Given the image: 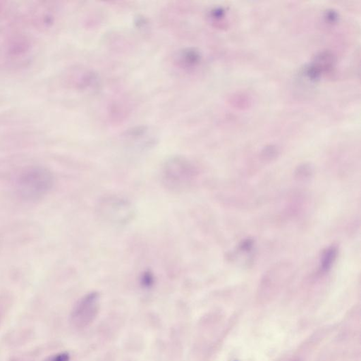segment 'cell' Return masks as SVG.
Segmentation results:
<instances>
[{
    "label": "cell",
    "instance_id": "5bb4252c",
    "mask_svg": "<svg viewBox=\"0 0 361 361\" xmlns=\"http://www.w3.org/2000/svg\"><path fill=\"white\" fill-rule=\"evenodd\" d=\"M327 15H328L327 16H328V18L330 21H334V20L337 18V14L335 12H334V11L331 10L330 12H328Z\"/></svg>",
    "mask_w": 361,
    "mask_h": 361
},
{
    "label": "cell",
    "instance_id": "9a60e30c",
    "mask_svg": "<svg viewBox=\"0 0 361 361\" xmlns=\"http://www.w3.org/2000/svg\"><path fill=\"white\" fill-rule=\"evenodd\" d=\"M9 361H33L29 360V359H26V358L21 357H12L11 358L10 360Z\"/></svg>",
    "mask_w": 361,
    "mask_h": 361
},
{
    "label": "cell",
    "instance_id": "52a82bcc",
    "mask_svg": "<svg viewBox=\"0 0 361 361\" xmlns=\"http://www.w3.org/2000/svg\"><path fill=\"white\" fill-rule=\"evenodd\" d=\"M337 249L335 246H331L323 252L320 261V269L322 271L327 272L331 269L333 263L337 258Z\"/></svg>",
    "mask_w": 361,
    "mask_h": 361
},
{
    "label": "cell",
    "instance_id": "5b68a950",
    "mask_svg": "<svg viewBox=\"0 0 361 361\" xmlns=\"http://www.w3.org/2000/svg\"><path fill=\"white\" fill-rule=\"evenodd\" d=\"M32 48L31 40L25 35H14L8 38L0 47V67L7 63H14L24 57Z\"/></svg>",
    "mask_w": 361,
    "mask_h": 361
},
{
    "label": "cell",
    "instance_id": "7c38bea8",
    "mask_svg": "<svg viewBox=\"0 0 361 361\" xmlns=\"http://www.w3.org/2000/svg\"><path fill=\"white\" fill-rule=\"evenodd\" d=\"M252 246V241H251V240H246V241H244V242L242 243V244L241 245V250L244 251H250L251 249Z\"/></svg>",
    "mask_w": 361,
    "mask_h": 361
},
{
    "label": "cell",
    "instance_id": "2e32d148",
    "mask_svg": "<svg viewBox=\"0 0 361 361\" xmlns=\"http://www.w3.org/2000/svg\"><path fill=\"white\" fill-rule=\"evenodd\" d=\"M4 4H3L2 2H1L0 1V13H1V12H2L3 10H4Z\"/></svg>",
    "mask_w": 361,
    "mask_h": 361
},
{
    "label": "cell",
    "instance_id": "9c48e42d",
    "mask_svg": "<svg viewBox=\"0 0 361 361\" xmlns=\"http://www.w3.org/2000/svg\"><path fill=\"white\" fill-rule=\"evenodd\" d=\"M70 355L67 352H60L55 353L48 356L43 361H69Z\"/></svg>",
    "mask_w": 361,
    "mask_h": 361
},
{
    "label": "cell",
    "instance_id": "3957f363",
    "mask_svg": "<svg viewBox=\"0 0 361 361\" xmlns=\"http://www.w3.org/2000/svg\"><path fill=\"white\" fill-rule=\"evenodd\" d=\"M99 213L111 222L125 224L132 219L134 210L126 200L118 197L104 198L99 204Z\"/></svg>",
    "mask_w": 361,
    "mask_h": 361
},
{
    "label": "cell",
    "instance_id": "8992f818",
    "mask_svg": "<svg viewBox=\"0 0 361 361\" xmlns=\"http://www.w3.org/2000/svg\"><path fill=\"white\" fill-rule=\"evenodd\" d=\"M178 57V63L179 65L182 67L186 68L196 64L200 59L199 53L194 49H190L183 51Z\"/></svg>",
    "mask_w": 361,
    "mask_h": 361
},
{
    "label": "cell",
    "instance_id": "4fadbf2b",
    "mask_svg": "<svg viewBox=\"0 0 361 361\" xmlns=\"http://www.w3.org/2000/svg\"><path fill=\"white\" fill-rule=\"evenodd\" d=\"M142 283L145 285V286H150L153 284V280L152 277H150V275H145L144 277L143 280H142Z\"/></svg>",
    "mask_w": 361,
    "mask_h": 361
},
{
    "label": "cell",
    "instance_id": "6da1fadb",
    "mask_svg": "<svg viewBox=\"0 0 361 361\" xmlns=\"http://www.w3.org/2000/svg\"><path fill=\"white\" fill-rule=\"evenodd\" d=\"M55 178L47 169L33 166L24 169L17 176V192L27 201H36L47 195L53 187Z\"/></svg>",
    "mask_w": 361,
    "mask_h": 361
},
{
    "label": "cell",
    "instance_id": "7a4b0ae2",
    "mask_svg": "<svg viewBox=\"0 0 361 361\" xmlns=\"http://www.w3.org/2000/svg\"><path fill=\"white\" fill-rule=\"evenodd\" d=\"M193 174L192 166L184 158H173L164 167V181L170 188L177 190L187 188Z\"/></svg>",
    "mask_w": 361,
    "mask_h": 361
},
{
    "label": "cell",
    "instance_id": "277c9868",
    "mask_svg": "<svg viewBox=\"0 0 361 361\" xmlns=\"http://www.w3.org/2000/svg\"><path fill=\"white\" fill-rule=\"evenodd\" d=\"M99 308V295L92 292L80 299L73 308L71 321L77 328H84L97 315Z\"/></svg>",
    "mask_w": 361,
    "mask_h": 361
},
{
    "label": "cell",
    "instance_id": "8fae6325",
    "mask_svg": "<svg viewBox=\"0 0 361 361\" xmlns=\"http://www.w3.org/2000/svg\"><path fill=\"white\" fill-rule=\"evenodd\" d=\"M275 148L272 146L267 147L266 150H265V156H266V157H272L273 156H275Z\"/></svg>",
    "mask_w": 361,
    "mask_h": 361
},
{
    "label": "cell",
    "instance_id": "30bf717a",
    "mask_svg": "<svg viewBox=\"0 0 361 361\" xmlns=\"http://www.w3.org/2000/svg\"><path fill=\"white\" fill-rule=\"evenodd\" d=\"M311 170L309 166L303 165L299 167L298 172L297 173L298 174L299 177L305 178L308 177L310 174H311Z\"/></svg>",
    "mask_w": 361,
    "mask_h": 361
},
{
    "label": "cell",
    "instance_id": "ba28073f",
    "mask_svg": "<svg viewBox=\"0 0 361 361\" xmlns=\"http://www.w3.org/2000/svg\"><path fill=\"white\" fill-rule=\"evenodd\" d=\"M11 306V302L7 298L0 299V326L8 314Z\"/></svg>",
    "mask_w": 361,
    "mask_h": 361
}]
</instances>
